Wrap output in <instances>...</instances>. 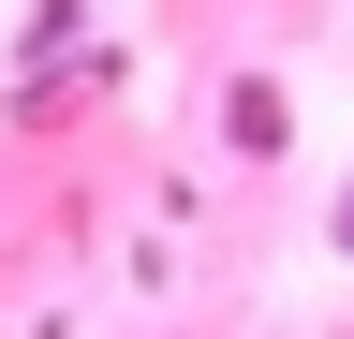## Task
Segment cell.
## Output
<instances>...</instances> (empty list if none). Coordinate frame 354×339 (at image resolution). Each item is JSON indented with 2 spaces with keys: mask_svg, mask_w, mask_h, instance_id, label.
Returning <instances> with one entry per match:
<instances>
[{
  "mask_svg": "<svg viewBox=\"0 0 354 339\" xmlns=\"http://www.w3.org/2000/svg\"><path fill=\"white\" fill-rule=\"evenodd\" d=\"M339 236H354V206H339Z\"/></svg>",
  "mask_w": 354,
  "mask_h": 339,
  "instance_id": "obj_1",
  "label": "cell"
}]
</instances>
